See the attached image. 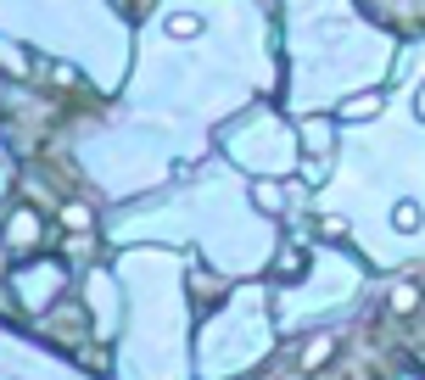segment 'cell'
<instances>
[{
  "label": "cell",
  "mask_w": 425,
  "mask_h": 380,
  "mask_svg": "<svg viewBox=\"0 0 425 380\" xmlns=\"http://www.w3.org/2000/svg\"><path fill=\"white\" fill-rule=\"evenodd\" d=\"M419 112H425V101H419Z\"/></svg>",
  "instance_id": "6da1fadb"
}]
</instances>
